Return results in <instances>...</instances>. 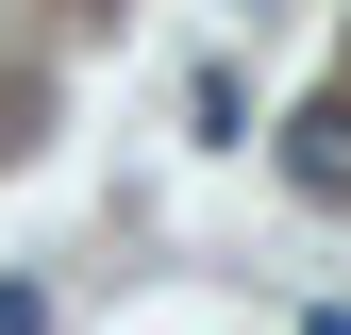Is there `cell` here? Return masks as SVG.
Here are the masks:
<instances>
[{"label": "cell", "instance_id": "obj_1", "mask_svg": "<svg viewBox=\"0 0 351 335\" xmlns=\"http://www.w3.org/2000/svg\"><path fill=\"white\" fill-rule=\"evenodd\" d=\"M285 185H301V201H351V84L285 117Z\"/></svg>", "mask_w": 351, "mask_h": 335}, {"label": "cell", "instance_id": "obj_2", "mask_svg": "<svg viewBox=\"0 0 351 335\" xmlns=\"http://www.w3.org/2000/svg\"><path fill=\"white\" fill-rule=\"evenodd\" d=\"M0 335H51V285H0Z\"/></svg>", "mask_w": 351, "mask_h": 335}]
</instances>
